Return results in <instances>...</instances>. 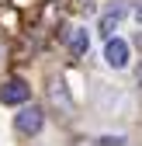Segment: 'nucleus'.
I'll return each instance as SVG.
<instances>
[{
    "mask_svg": "<svg viewBox=\"0 0 142 146\" xmlns=\"http://www.w3.org/2000/svg\"><path fill=\"white\" fill-rule=\"evenodd\" d=\"M14 125H17L21 136H35V132H42V125H45V111L42 108H21L17 118H14Z\"/></svg>",
    "mask_w": 142,
    "mask_h": 146,
    "instance_id": "1",
    "label": "nucleus"
},
{
    "mask_svg": "<svg viewBox=\"0 0 142 146\" xmlns=\"http://www.w3.org/2000/svg\"><path fill=\"white\" fill-rule=\"evenodd\" d=\"M28 98H31V87L24 80H7L4 87H0V101L4 104H24Z\"/></svg>",
    "mask_w": 142,
    "mask_h": 146,
    "instance_id": "2",
    "label": "nucleus"
},
{
    "mask_svg": "<svg viewBox=\"0 0 142 146\" xmlns=\"http://www.w3.org/2000/svg\"><path fill=\"white\" fill-rule=\"evenodd\" d=\"M104 59H108V66L121 70L128 63V42H121V38H108V45H104Z\"/></svg>",
    "mask_w": 142,
    "mask_h": 146,
    "instance_id": "3",
    "label": "nucleus"
},
{
    "mask_svg": "<svg viewBox=\"0 0 142 146\" xmlns=\"http://www.w3.org/2000/svg\"><path fill=\"white\" fill-rule=\"evenodd\" d=\"M121 17H125V7H121V4H114L111 11H104V17H101V35H108V38H111V31L118 28Z\"/></svg>",
    "mask_w": 142,
    "mask_h": 146,
    "instance_id": "4",
    "label": "nucleus"
},
{
    "mask_svg": "<svg viewBox=\"0 0 142 146\" xmlns=\"http://www.w3.org/2000/svg\"><path fill=\"white\" fill-rule=\"evenodd\" d=\"M66 45H69V52H73V56H83L87 45H90V38H87V31H83V28H73V31L66 35Z\"/></svg>",
    "mask_w": 142,
    "mask_h": 146,
    "instance_id": "5",
    "label": "nucleus"
},
{
    "mask_svg": "<svg viewBox=\"0 0 142 146\" xmlns=\"http://www.w3.org/2000/svg\"><path fill=\"white\" fill-rule=\"evenodd\" d=\"M97 146H125V139H121V136H101Z\"/></svg>",
    "mask_w": 142,
    "mask_h": 146,
    "instance_id": "6",
    "label": "nucleus"
},
{
    "mask_svg": "<svg viewBox=\"0 0 142 146\" xmlns=\"http://www.w3.org/2000/svg\"><path fill=\"white\" fill-rule=\"evenodd\" d=\"M135 17H139V25H142V4H139V7H135Z\"/></svg>",
    "mask_w": 142,
    "mask_h": 146,
    "instance_id": "7",
    "label": "nucleus"
},
{
    "mask_svg": "<svg viewBox=\"0 0 142 146\" xmlns=\"http://www.w3.org/2000/svg\"><path fill=\"white\" fill-rule=\"evenodd\" d=\"M135 77H139V87H142V66H139V73H135Z\"/></svg>",
    "mask_w": 142,
    "mask_h": 146,
    "instance_id": "8",
    "label": "nucleus"
}]
</instances>
